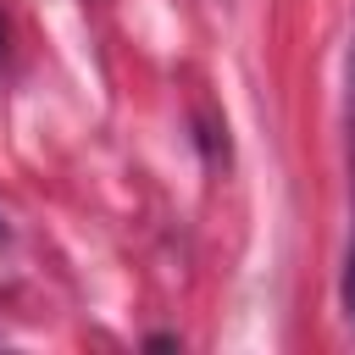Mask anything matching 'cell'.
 <instances>
[{"instance_id":"cell-1","label":"cell","mask_w":355,"mask_h":355,"mask_svg":"<svg viewBox=\"0 0 355 355\" xmlns=\"http://www.w3.org/2000/svg\"><path fill=\"white\" fill-rule=\"evenodd\" d=\"M344 300H349V316H355V250H349V277H344Z\"/></svg>"}]
</instances>
